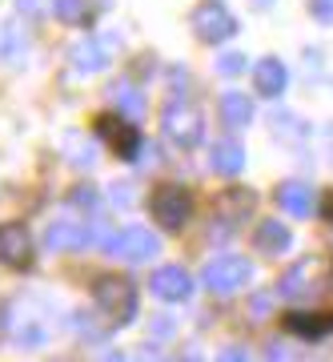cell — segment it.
Instances as JSON below:
<instances>
[{"label":"cell","mask_w":333,"mask_h":362,"mask_svg":"<svg viewBox=\"0 0 333 362\" xmlns=\"http://www.w3.org/2000/svg\"><path fill=\"white\" fill-rule=\"evenodd\" d=\"M161 125H165L169 141H177L181 149H193V145L205 137V117H201V109L193 101H185V97H173V101L165 105Z\"/></svg>","instance_id":"6da1fadb"},{"label":"cell","mask_w":333,"mask_h":362,"mask_svg":"<svg viewBox=\"0 0 333 362\" xmlns=\"http://www.w3.org/2000/svg\"><path fill=\"white\" fill-rule=\"evenodd\" d=\"M193 33L205 40V45H221V40L237 37V16L229 13L225 0H201L193 8Z\"/></svg>","instance_id":"7a4b0ae2"},{"label":"cell","mask_w":333,"mask_h":362,"mask_svg":"<svg viewBox=\"0 0 333 362\" xmlns=\"http://www.w3.org/2000/svg\"><path fill=\"white\" fill-rule=\"evenodd\" d=\"M249 262L245 258H217L205 266V286L209 290H217V294H233V290H241L249 282Z\"/></svg>","instance_id":"3957f363"},{"label":"cell","mask_w":333,"mask_h":362,"mask_svg":"<svg viewBox=\"0 0 333 362\" xmlns=\"http://www.w3.org/2000/svg\"><path fill=\"white\" fill-rule=\"evenodd\" d=\"M153 218H157V226H165V230H181V221L189 218V197H185V189L161 185L153 194Z\"/></svg>","instance_id":"277c9868"},{"label":"cell","mask_w":333,"mask_h":362,"mask_svg":"<svg viewBox=\"0 0 333 362\" xmlns=\"http://www.w3.org/2000/svg\"><path fill=\"white\" fill-rule=\"evenodd\" d=\"M109 250L125 262H141V258H153L157 254V238L149 230H141V226H128V230H121L109 242Z\"/></svg>","instance_id":"5b68a950"},{"label":"cell","mask_w":333,"mask_h":362,"mask_svg":"<svg viewBox=\"0 0 333 362\" xmlns=\"http://www.w3.org/2000/svg\"><path fill=\"white\" fill-rule=\"evenodd\" d=\"M97 302L109 310V318H113V322H128V318H133V310H137V294H133V286H128V282H101Z\"/></svg>","instance_id":"8992f818"},{"label":"cell","mask_w":333,"mask_h":362,"mask_svg":"<svg viewBox=\"0 0 333 362\" xmlns=\"http://www.w3.org/2000/svg\"><path fill=\"white\" fill-rule=\"evenodd\" d=\"M253 85H257V97L277 101V97L289 89V69H285L281 57H265V61L253 69Z\"/></svg>","instance_id":"52a82bcc"},{"label":"cell","mask_w":333,"mask_h":362,"mask_svg":"<svg viewBox=\"0 0 333 362\" xmlns=\"http://www.w3.org/2000/svg\"><path fill=\"white\" fill-rule=\"evenodd\" d=\"M149 290H153L157 298H165V302H181V298H189L193 282H189V274L181 270V266H165V270L153 274Z\"/></svg>","instance_id":"ba28073f"},{"label":"cell","mask_w":333,"mask_h":362,"mask_svg":"<svg viewBox=\"0 0 333 362\" xmlns=\"http://www.w3.org/2000/svg\"><path fill=\"white\" fill-rule=\"evenodd\" d=\"M68 61H73V69H77V73H101V69L109 65V49H104L97 37H85V40H77V45H73Z\"/></svg>","instance_id":"9c48e42d"},{"label":"cell","mask_w":333,"mask_h":362,"mask_svg":"<svg viewBox=\"0 0 333 362\" xmlns=\"http://www.w3.org/2000/svg\"><path fill=\"white\" fill-rule=\"evenodd\" d=\"M277 202H281V209H289L293 218H309V214H313V189H309L305 181H281V185H277Z\"/></svg>","instance_id":"30bf717a"},{"label":"cell","mask_w":333,"mask_h":362,"mask_svg":"<svg viewBox=\"0 0 333 362\" xmlns=\"http://www.w3.org/2000/svg\"><path fill=\"white\" fill-rule=\"evenodd\" d=\"M209 165L217 169V173H225V177H233V173H241L245 169V149L237 141H213V149H209Z\"/></svg>","instance_id":"8fae6325"},{"label":"cell","mask_w":333,"mask_h":362,"mask_svg":"<svg viewBox=\"0 0 333 362\" xmlns=\"http://www.w3.org/2000/svg\"><path fill=\"white\" fill-rule=\"evenodd\" d=\"M221 117H225L229 129H245V125L253 121V101H249L245 93H237V89L225 93V97H221Z\"/></svg>","instance_id":"7c38bea8"},{"label":"cell","mask_w":333,"mask_h":362,"mask_svg":"<svg viewBox=\"0 0 333 362\" xmlns=\"http://www.w3.org/2000/svg\"><path fill=\"white\" fill-rule=\"evenodd\" d=\"M0 258L4 262H28V238H25V230L20 226H4L0 230Z\"/></svg>","instance_id":"4fadbf2b"},{"label":"cell","mask_w":333,"mask_h":362,"mask_svg":"<svg viewBox=\"0 0 333 362\" xmlns=\"http://www.w3.org/2000/svg\"><path fill=\"white\" fill-rule=\"evenodd\" d=\"M289 242H293V233H289V226H281V221H265V226L257 230V246L265 250V254H285Z\"/></svg>","instance_id":"5bb4252c"},{"label":"cell","mask_w":333,"mask_h":362,"mask_svg":"<svg viewBox=\"0 0 333 362\" xmlns=\"http://www.w3.org/2000/svg\"><path fill=\"white\" fill-rule=\"evenodd\" d=\"M273 133H281V141L297 145L301 137H305V125H301L293 113H277V117H273Z\"/></svg>","instance_id":"9a60e30c"},{"label":"cell","mask_w":333,"mask_h":362,"mask_svg":"<svg viewBox=\"0 0 333 362\" xmlns=\"http://www.w3.org/2000/svg\"><path fill=\"white\" fill-rule=\"evenodd\" d=\"M113 97H116V105H121V109H125L128 117H137L145 109V101H141V93L133 89V85H116L113 89Z\"/></svg>","instance_id":"2e32d148"},{"label":"cell","mask_w":333,"mask_h":362,"mask_svg":"<svg viewBox=\"0 0 333 362\" xmlns=\"http://www.w3.org/2000/svg\"><path fill=\"white\" fill-rule=\"evenodd\" d=\"M80 238H85V233H80L77 226H64V221H56V226L49 230V246H77Z\"/></svg>","instance_id":"e0dca14e"},{"label":"cell","mask_w":333,"mask_h":362,"mask_svg":"<svg viewBox=\"0 0 333 362\" xmlns=\"http://www.w3.org/2000/svg\"><path fill=\"white\" fill-rule=\"evenodd\" d=\"M85 8H89L85 0H52V13L61 16V21H80Z\"/></svg>","instance_id":"ac0fdd59"},{"label":"cell","mask_w":333,"mask_h":362,"mask_svg":"<svg viewBox=\"0 0 333 362\" xmlns=\"http://www.w3.org/2000/svg\"><path fill=\"white\" fill-rule=\"evenodd\" d=\"M245 65H249L245 52H225V57L217 61V73L221 77H237V73H245Z\"/></svg>","instance_id":"d6986e66"},{"label":"cell","mask_w":333,"mask_h":362,"mask_svg":"<svg viewBox=\"0 0 333 362\" xmlns=\"http://www.w3.org/2000/svg\"><path fill=\"white\" fill-rule=\"evenodd\" d=\"M305 8L313 21H321V25H333V0H305Z\"/></svg>","instance_id":"ffe728a7"},{"label":"cell","mask_w":333,"mask_h":362,"mask_svg":"<svg viewBox=\"0 0 333 362\" xmlns=\"http://www.w3.org/2000/svg\"><path fill=\"white\" fill-rule=\"evenodd\" d=\"M217 362H249V358H245L241 350H225V354H221Z\"/></svg>","instance_id":"44dd1931"},{"label":"cell","mask_w":333,"mask_h":362,"mask_svg":"<svg viewBox=\"0 0 333 362\" xmlns=\"http://www.w3.org/2000/svg\"><path fill=\"white\" fill-rule=\"evenodd\" d=\"M273 0H253V8H270Z\"/></svg>","instance_id":"7402d4cb"},{"label":"cell","mask_w":333,"mask_h":362,"mask_svg":"<svg viewBox=\"0 0 333 362\" xmlns=\"http://www.w3.org/2000/svg\"><path fill=\"white\" fill-rule=\"evenodd\" d=\"M329 153H333V129H329Z\"/></svg>","instance_id":"603a6c76"}]
</instances>
